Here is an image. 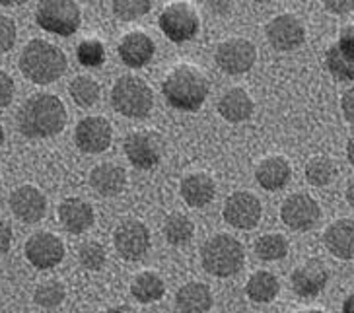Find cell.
Segmentation results:
<instances>
[{
	"instance_id": "obj_13",
	"label": "cell",
	"mask_w": 354,
	"mask_h": 313,
	"mask_svg": "<svg viewBox=\"0 0 354 313\" xmlns=\"http://www.w3.org/2000/svg\"><path fill=\"white\" fill-rule=\"evenodd\" d=\"M214 59L220 70H224L226 74H234V76L243 74L251 70L257 61V47L248 39L232 37L220 43Z\"/></svg>"
},
{
	"instance_id": "obj_19",
	"label": "cell",
	"mask_w": 354,
	"mask_h": 313,
	"mask_svg": "<svg viewBox=\"0 0 354 313\" xmlns=\"http://www.w3.org/2000/svg\"><path fill=\"white\" fill-rule=\"evenodd\" d=\"M323 243L337 259H354V220L341 218L329 224L327 230L323 231Z\"/></svg>"
},
{
	"instance_id": "obj_42",
	"label": "cell",
	"mask_w": 354,
	"mask_h": 313,
	"mask_svg": "<svg viewBox=\"0 0 354 313\" xmlns=\"http://www.w3.org/2000/svg\"><path fill=\"white\" fill-rule=\"evenodd\" d=\"M325 10L333 14H348L354 10V2H325Z\"/></svg>"
},
{
	"instance_id": "obj_25",
	"label": "cell",
	"mask_w": 354,
	"mask_h": 313,
	"mask_svg": "<svg viewBox=\"0 0 354 313\" xmlns=\"http://www.w3.org/2000/svg\"><path fill=\"white\" fill-rule=\"evenodd\" d=\"M253 111H255V104L243 88H232L220 97L218 113L230 123L248 121L253 115Z\"/></svg>"
},
{
	"instance_id": "obj_48",
	"label": "cell",
	"mask_w": 354,
	"mask_h": 313,
	"mask_svg": "<svg viewBox=\"0 0 354 313\" xmlns=\"http://www.w3.org/2000/svg\"><path fill=\"white\" fill-rule=\"evenodd\" d=\"M298 313H325L322 310H304V312H298Z\"/></svg>"
},
{
	"instance_id": "obj_29",
	"label": "cell",
	"mask_w": 354,
	"mask_h": 313,
	"mask_svg": "<svg viewBox=\"0 0 354 313\" xmlns=\"http://www.w3.org/2000/svg\"><path fill=\"white\" fill-rule=\"evenodd\" d=\"M325 64L337 80H341V82H353L354 80V57L344 53L339 47V43L329 47V51L325 55Z\"/></svg>"
},
{
	"instance_id": "obj_30",
	"label": "cell",
	"mask_w": 354,
	"mask_h": 313,
	"mask_svg": "<svg viewBox=\"0 0 354 313\" xmlns=\"http://www.w3.org/2000/svg\"><path fill=\"white\" fill-rule=\"evenodd\" d=\"M164 236L171 245H187L195 236V224L185 214H171L164 224Z\"/></svg>"
},
{
	"instance_id": "obj_28",
	"label": "cell",
	"mask_w": 354,
	"mask_h": 313,
	"mask_svg": "<svg viewBox=\"0 0 354 313\" xmlns=\"http://www.w3.org/2000/svg\"><path fill=\"white\" fill-rule=\"evenodd\" d=\"M253 249L261 261H281L288 255L290 243L282 234H263L253 243Z\"/></svg>"
},
{
	"instance_id": "obj_40",
	"label": "cell",
	"mask_w": 354,
	"mask_h": 313,
	"mask_svg": "<svg viewBox=\"0 0 354 313\" xmlns=\"http://www.w3.org/2000/svg\"><path fill=\"white\" fill-rule=\"evenodd\" d=\"M341 109H343L344 119L353 121L354 123V88L346 90L341 97Z\"/></svg>"
},
{
	"instance_id": "obj_4",
	"label": "cell",
	"mask_w": 354,
	"mask_h": 313,
	"mask_svg": "<svg viewBox=\"0 0 354 313\" xmlns=\"http://www.w3.org/2000/svg\"><path fill=\"white\" fill-rule=\"evenodd\" d=\"M201 263L203 269L218 278L234 276L243 269L245 265V249L228 234H216L203 243L201 247Z\"/></svg>"
},
{
	"instance_id": "obj_16",
	"label": "cell",
	"mask_w": 354,
	"mask_h": 313,
	"mask_svg": "<svg viewBox=\"0 0 354 313\" xmlns=\"http://www.w3.org/2000/svg\"><path fill=\"white\" fill-rule=\"evenodd\" d=\"M10 210L26 224H35L47 214V198L35 185H21L10 195Z\"/></svg>"
},
{
	"instance_id": "obj_22",
	"label": "cell",
	"mask_w": 354,
	"mask_h": 313,
	"mask_svg": "<svg viewBox=\"0 0 354 313\" xmlns=\"http://www.w3.org/2000/svg\"><path fill=\"white\" fill-rule=\"evenodd\" d=\"M90 185L102 197H117L127 187L125 167L117 164H100L90 171Z\"/></svg>"
},
{
	"instance_id": "obj_15",
	"label": "cell",
	"mask_w": 354,
	"mask_h": 313,
	"mask_svg": "<svg viewBox=\"0 0 354 313\" xmlns=\"http://www.w3.org/2000/svg\"><path fill=\"white\" fill-rule=\"evenodd\" d=\"M267 41L277 51H294L306 41V28L294 14H281L267 23Z\"/></svg>"
},
{
	"instance_id": "obj_1",
	"label": "cell",
	"mask_w": 354,
	"mask_h": 313,
	"mask_svg": "<svg viewBox=\"0 0 354 313\" xmlns=\"http://www.w3.org/2000/svg\"><path fill=\"white\" fill-rule=\"evenodd\" d=\"M68 115L63 99L55 94H35L18 111V129L28 138H49L63 133Z\"/></svg>"
},
{
	"instance_id": "obj_33",
	"label": "cell",
	"mask_w": 354,
	"mask_h": 313,
	"mask_svg": "<svg viewBox=\"0 0 354 313\" xmlns=\"http://www.w3.org/2000/svg\"><path fill=\"white\" fill-rule=\"evenodd\" d=\"M66 298V288L61 281H45L41 282L35 292H33V300L37 305L53 310V307H59Z\"/></svg>"
},
{
	"instance_id": "obj_23",
	"label": "cell",
	"mask_w": 354,
	"mask_h": 313,
	"mask_svg": "<svg viewBox=\"0 0 354 313\" xmlns=\"http://www.w3.org/2000/svg\"><path fill=\"white\" fill-rule=\"evenodd\" d=\"M292 178V167L288 160L282 156L263 158L255 167V181L265 191H279Z\"/></svg>"
},
{
	"instance_id": "obj_14",
	"label": "cell",
	"mask_w": 354,
	"mask_h": 313,
	"mask_svg": "<svg viewBox=\"0 0 354 313\" xmlns=\"http://www.w3.org/2000/svg\"><path fill=\"white\" fill-rule=\"evenodd\" d=\"M26 259L37 271H49L64 259V243L51 231H37L26 241Z\"/></svg>"
},
{
	"instance_id": "obj_6",
	"label": "cell",
	"mask_w": 354,
	"mask_h": 313,
	"mask_svg": "<svg viewBox=\"0 0 354 313\" xmlns=\"http://www.w3.org/2000/svg\"><path fill=\"white\" fill-rule=\"evenodd\" d=\"M35 21L45 32L71 37L82 23V10L71 0H45L35 10Z\"/></svg>"
},
{
	"instance_id": "obj_43",
	"label": "cell",
	"mask_w": 354,
	"mask_h": 313,
	"mask_svg": "<svg viewBox=\"0 0 354 313\" xmlns=\"http://www.w3.org/2000/svg\"><path fill=\"white\" fill-rule=\"evenodd\" d=\"M341 313H354V292L343 302V312Z\"/></svg>"
},
{
	"instance_id": "obj_3",
	"label": "cell",
	"mask_w": 354,
	"mask_h": 313,
	"mask_svg": "<svg viewBox=\"0 0 354 313\" xmlns=\"http://www.w3.org/2000/svg\"><path fill=\"white\" fill-rule=\"evenodd\" d=\"M66 55L45 39H32L20 55L21 74L33 84H53L66 70Z\"/></svg>"
},
{
	"instance_id": "obj_8",
	"label": "cell",
	"mask_w": 354,
	"mask_h": 313,
	"mask_svg": "<svg viewBox=\"0 0 354 313\" xmlns=\"http://www.w3.org/2000/svg\"><path fill=\"white\" fill-rule=\"evenodd\" d=\"M115 251L125 261H140L150 251V230L140 220H125L113 231Z\"/></svg>"
},
{
	"instance_id": "obj_20",
	"label": "cell",
	"mask_w": 354,
	"mask_h": 313,
	"mask_svg": "<svg viewBox=\"0 0 354 313\" xmlns=\"http://www.w3.org/2000/svg\"><path fill=\"white\" fill-rule=\"evenodd\" d=\"M59 220L63 228L71 234H84L94 226V209L84 198L68 197L59 205Z\"/></svg>"
},
{
	"instance_id": "obj_32",
	"label": "cell",
	"mask_w": 354,
	"mask_h": 313,
	"mask_svg": "<svg viewBox=\"0 0 354 313\" xmlns=\"http://www.w3.org/2000/svg\"><path fill=\"white\" fill-rule=\"evenodd\" d=\"M337 167L327 156H315L306 164V179L313 187H325L335 179Z\"/></svg>"
},
{
	"instance_id": "obj_36",
	"label": "cell",
	"mask_w": 354,
	"mask_h": 313,
	"mask_svg": "<svg viewBox=\"0 0 354 313\" xmlns=\"http://www.w3.org/2000/svg\"><path fill=\"white\" fill-rule=\"evenodd\" d=\"M152 10L150 0H117L113 2V14L123 21H133Z\"/></svg>"
},
{
	"instance_id": "obj_26",
	"label": "cell",
	"mask_w": 354,
	"mask_h": 313,
	"mask_svg": "<svg viewBox=\"0 0 354 313\" xmlns=\"http://www.w3.org/2000/svg\"><path fill=\"white\" fill-rule=\"evenodd\" d=\"M131 296L138 303L160 302L166 296V282L158 272H138L131 282Z\"/></svg>"
},
{
	"instance_id": "obj_17",
	"label": "cell",
	"mask_w": 354,
	"mask_h": 313,
	"mask_svg": "<svg viewBox=\"0 0 354 313\" xmlns=\"http://www.w3.org/2000/svg\"><path fill=\"white\" fill-rule=\"evenodd\" d=\"M327 282H329V271L319 259L302 263L290 276L292 290L300 298H315L317 294L323 292Z\"/></svg>"
},
{
	"instance_id": "obj_7",
	"label": "cell",
	"mask_w": 354,
	"mask_h": 313,
	"mask_svg": "<svg viewBox=\"0 0 354 313\" xmlns=\"http://www.w3.org/2000/svg\"><path fill=\"white\" fill-rule=\"evenodd\" d=\"M158 26L169 41L185 43L195 39L201 28L197 8L189 2H171L162 10Z\"/></svg>"
},
{
	"instance_id": "obj_27",
	"label": "cell",
	"mask_w": 354,
	"mask_h": 313,
	"mask_svg": "<svg viewBox=\"0 0 354 313\" xmlns=\"http://www.w3.org/2000/svg\"><path fill=\"white\" fill-rule=\"evenodd\" d=\"M281 292V282L269 271H257L245 282V294L255 303H271Z\"/></svg>"
},
{
	"instance_id": "obj_34",
	"label": "cell",
	"mask_w": 354,
	"mask_h": 313,
	"mask_svg": "<svg viewBox=\"0 0 354 313\" xmlns=\"http://www.w3.org/2000/svg\"><path fill=\"white\" fill-rule=\"evenodd\" d=\"M76 59L86 68H100L107 59L105 45L97 39H84L76 47Z\"/></svg>"
},
{
	"instance_id": "obj_21",
	"label": "cell",
	"mask_w": 354,
	"mask_h": 313,
	"mask_svg": "<svg viewBox=\"0 0 354 313\" xmlns=\"http://www.w3.org/2000/svg\"><path fill=\"white\" fill-rule=\"evenodd\" d=\"M179 193L191 209H203L216 197V183L205 171H195L183 178Z\"/></svg>"
},
{
	"instance_id": "obj_31",
	"label": "cell",
	"mask_w": 354,
	"mask_h": 313,
	"mask_svg": "<svg viewBox=\"0 0 354 313\" xmlns=\"http://www.w3.org/2000/svg\"><path fill=\"white\" fill-rule=\"evenodd\" d=\"M71 97L76 105L80 107H92L100 99V84L95 82L92 76H76L71 86H68Z\"/></svg>"
},
{
	"instance_id": "obj_38",
	"label": "cell",
	"mask_w": 354,
	"mask_h": 313,
	"mask_svg": "<svg viewBox=\"0 0 354 313\" xmlns=\"http://www.w3.org/2000/svg\"><path fill=\"white\" fill-rule=\"evenodd\" d=\"M14 92H16V86H14L12 76L4 70H0V107H6V105L12 104Z\"/></svg>"
},
{
	"instance_id": "obj_39",
	"label": "cell",
	"mask_w": 354,
	"mask_h": 313,
	"mask_svg": "<svg viewBox=\"0 0 354 313\" xmlns=\"http://www.w3.org/2000/svg\"><path fill=\"white\" fill-rule=\"evenodd\" d=\"M339 47L343 49L344 53H348L351 57H354V23L343 28L341 32V37H339Z\"/></svg>"
},
{
	"instance_id": "obj_37",
	"label": "cell",
	"mask_w": 354,
	"mask_h": 313,
	"mask_svg": "<svg viewBox=\"0 0 354 313\" xmlns=\"http://www.w3.org/2000/svg\"><path fill=\"white\" fill-rule=\"evenodd\" d=\"M18 30H16V21L10 16L0 14V53H8L16 45Z\"/></svg>"
},
{
	"instance_id": "obj_5",
	"label": "cell",
	"mask_w": 354,
	"mask_h": 313,
	"mask_svg": "<svg viewBox=\"0 0 354 313\" xmlns=\"http://www.w3.org/2000/svg\"><path fill=\"white\" fill-rule=\"evenodd\" d=\"M111 105L129 119H145L154 107V90L142 78L125 74L111 88Z\"/></svg>"
},
{
	"instance_id": "obj_2",
	"label": "cell",
	"mask_w": 354,
	"mask_h": 313,
	"mask_svg": "<svg viewBox=\"0 0 354 313\" xmlns=\"http://www.w3.org/2000/svg\"><path fill=\"white\" fill-rule=\"evenodd\" d=\"M162 94L177 111H198L209 95V80L197 66L177 64L164 78Z\"/></svg>"
},
{
	"instance_id": "obj_46",
	"label": "cell",
	"mask_w": 354,
	"mask_h": 313,
	"mask_svg": "<svg viewBox=\"0 0 354 313\" xmlns=\"http://www.w3.org/2000/svg\"><path fill=\"white\" fill-rule=\"evenodd\" d=\"M104 313H135L133 310H129L125 305H119V307H109V310H105Z\"/></svg>"
},
{
	"instance_id": "obj_9",
	"label": "cell",
	"mask_w": 354,
	"mask_h": 313,
	"mask_svg": "<svg viewBox=\"0 0 354 313\" xmlns=\"http://www.w3.org/2000/svg\"><path fill=\"white\" fill-rule=\"evenodd\" d=\"M322 218L319 202L308 193H294L284 198L281 207V220L296 231H308Z\"/></svg>"
},
{
	"instance_id": "obj_24",
	"label": "cell",
	"mask_w": 354,
	"mask_h": 313,
	"mask_svg": "<svg viewBox=\"0 0 354 313\" xmlns=\"http://www.w3.org/2000/svg\"><path fill=\"white\" fill-rule=\"evenodd\" d=\"M212 290L203 282H187L176 294L179 313H207L212 307Z\"/></svg>"
},
{
	"instance_id": "obj_45",
	"label": "cell",
	"mask_w": 354,
	"mask_h": 313,
	"mask_svg": "<svg viewBox=\"0 0 354 313\" xmlns=\"http://www.w3.org/2000/svg\"><path fill=\"white\" fill-rule=\"evenodd\" d=\"M346 158H348V162L354 166V136L348 140V144H346Z\"/></svg>"
},
{
	"instance_id": "obj_11",
	"label": "cell",
	"mask_w": 354,
	"mask_h": 313,
	"mask_svg": "<svg viewBox=\"0 0 354 313\" xmlns=\"http://www.w3.org/2000/svg\"><path fill=\"white\" fill-rule=\"evenodd\" d=\"M74 142L86 154H102L113 142V126L102 115L84 117L74 129Z\"/></svg>"
},
{
	"instance_id": "obj_47",
	"label": "cell",
	"mask_w": 354,
	"mask_h": 313,
	"mask_svg": "<svg viewBox=\"0 0 354 313\" xmlns=\"http://www.w3.org/2000/svg\"><path fill=\"white\" fill-rule=\"evenodd\" d=\"M4 138H6V135H4V129L0 125V146H2V142H4Z\"/></svg>"
},
{
	"instance_id": "obj_18",
	"label": "cell",
	"mask_w": 354,
	"mask_h": 313,
	"mask_svg": "<svg viewBox=\"0 0 354 313\" xmlns=\"http://www.w3.org/2000/svg\"><path fill=\"white\" fill-rule=\"evenodd\" d=\"M156 53L154 39L142 30L127 32L119 41V57L129 68H142L152 61Z\"/></svg>"
},
{
	"instance_id": "obj_35",
	"label": "cell",
	"mask_w": 354,
	"mask_h": 313,
	"mask_svg": "<svg viewBox=\"0 0 354 313\" xmlns=\"http://www.w3.org/2000/svg\"><path fill=\"white\" fill-rule=\"evenodd\" d=\"M78 261L88 271H102L107 261L105 247L97 241H84L78 247Z\"/></svg>"
},
{
	"instance_id": "obj_44",
	"label": "cell",
	"mask_w": 354,
	"mask_h": 313,
	"mask_svg": "<svg viewBox=\"0 0 354 313\" xmlns=\"http://www.w3.org/2000/svg\"><path fill=\"white\" fill-rule=\"evenodd\" d=\"M344 197H346V202H348V205L354 209V181L348 183V187H346V195H344Z\"/></svg>"
},
{
	"instance_id": "obj_12",
	"label": "cell",
	"mask_w": 354,
	"mask_h": 313,
	"mask_svg": "<svg viewBox=\"0 0 354 313\" xmlns=\"http://www.w3.org/2000/svg\"><path fill=\"white\" fill-rule=\"evenodd\" d=\"M127 160L138 169H152L160 164L164 152V140L154 131H138L125 138Z\"/></svg>"
},
{
	"instance_id": "obj_10",
	"label": "cell",
	"mask_w": 354,
	"mask_h": 313,
	"mask_svg": "<svg viewBox=\"0 0 354 313\" xmlns=\"http://www.w3.org/2000/svg\"><path fill=\"white\" fill-rule=\"evenodd\" d=\"M222 216L232 228L238 230H253L263 216V205L253 193L236 191L232 193L222 209Z\"/></svg>"
},
{
	"instance_id": "obj_41",
	"label": "cell",
	"mask_w": 354,
	"mask_h": 313,
	"mask_svg": "<svg viewBox=\"0 0 354 313\" xmlns=\"http://www.w3.org/2000/svg\"><path fill=\"white\" fill-rule=\"evenodd\" d=\"M12 247V228L4 222L0 220V255L8 253Z\"/></svg>"
}]
</instances>
